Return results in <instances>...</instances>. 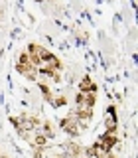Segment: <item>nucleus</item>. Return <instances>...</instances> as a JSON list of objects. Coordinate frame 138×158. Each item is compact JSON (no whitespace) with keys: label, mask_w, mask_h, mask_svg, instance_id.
Here are the masks:
<instances>
[{"label":"nucleus","mask_w":138,"mask_h":158,"mask_svg":"<svg viewBox=\"0 0 138 158\" xmlns=\"http://www.w3.org/2000/svg\"><path fill=\"white\" fill-rule=\"evenodd\" d=\"M46 154V148H36V152H34V158H43Z\"/></svg>","instance_id":"13"},{"label":"nucleus","mask_w":138,"mask_h":158,"mask_svg":"<svg viewBox=\"0 0 138 158\" xmlns=\"http://www.w3.org/2000/svg\"><path fill=\"white\" fill-rule=\"evenodd\" d=\"M65 105H67V97H65V95H57V97L51 99V107H55V109L65 107Z\"/></svg>","instance_id":"8"},{"label":"nucleus","mask_w":138,"mask_h":158,"mask_svg":"<svg viewBox=\"0 0 138 158\" xmlns=\"http://www.w3.org/2000/svg\"><path fill=\"white\" fill-rule=\"evenodd\" d=\"M42 135L47 138V140H51V138H55V131H53V125L49 121H46V123H42Z\"/></svg>","instance_id":"5"},{"label":"nucleus","mask_w":138,"mask_h":158,"mask_svg":"<svg viewBox=\"0 0 138 158\" xmlns=\"http://www.w3.org/2000/svg\"><path fill=\"white\" fill-rule=\"evenodd\" d=\"M99 142H101V146H103V150H105V152H111L112 148L118 144V138H116V135H108V132H105Z\"/></svg>","instance_id":"2"},{"label":"nucleus","mask_w":138,"mask_h":158,"mask_svg":"<svg viewBox=\"0 0 138 158\" xmlns=\"http://www.w3.org/2000/svg\"><path fill=\"white\" fill-rule=\"evenodd\" d=\"M38 87H39V91H42L43 99H46V101H49V103H51L53 95H51V91H49V87H47V85H46V83H43V81H39V83H38Z\"/></svg>","instance_id":"6"},{"label":"nucleus","mask_w":138,"mask_h":158,"mask_svg":"<svg viewBox=\"0 0 138 158\" xmlns=\"http://www.w3.org/2000/svg\"><path fill=\"white\" fill-rule=\"evenodd\" d=\"M0 158H8V156H0Z\"/></svg>","instance_id":"16"},{"label":"nucleus","mask_w":138,"mask_h":158,"mask_svg":"<svg viewBox=\"0 0 138 158\" xmlns=\"http://www.w3.org/2000/svg\"><path fill=\"white\" fill-rule=\"evenodd\" d=\"M30 63H32L34 67H42L43 65V61H42V57L38 56V53H34V56H30Z\"/></svg>","instance_id":"9"},{"label":"nucleus","mask_w":138,"mask_h":158,"mask_svg":"<svg viewBox=\"0 0 138 158\" xmlns=\"http://www.w3.org/2000/svg\"><path fill=\"white\" fill-rule=\"evenodd\" d=\"M53 158H63V154H55V156H53Z\"/></svg>","instance_id":"15"},{"label":"nucleus","mask_w":138,"mask_h":158,"mask_svg":"<svg viewBox=\"0 0 138 158\" xmlns=\"http://www.w3.org/2000/svg\"><path fill=\"white\" fill-rule=\"evenodd\" d=\"M95 103H97L95 93H85V103H83V107H85V109H93Z\"/></svg>","instance_id":"7"},{"label":"nucleus","mask_w":138,"mask_h":158,"mask_svg":"<svg viewBox=\"0 0 138 158\" xmlns=\"http://www.w3.org/2000/svg\"><path fill=\"white\" fill-rule=\"evenodd\" d=\"M38 49H39V46H38V44L30 42V44H28V49H26V53H28V56H34V53H38Z\"/></svg>","instance_id":"11"},{"label":"nucleus","mask_w":138,"mask_h":158,"mask_svg":"<svg viewBox=\"0 0 138 158\" xmlns=\"http://www.w3.org/2000/svg\"><path fill=\"white\" fill-rule=\"evenodd\" d=\"M18 63H20V65H32V63H30V56H28L26 52H24V53H20Z\"/></svg>","instance_id":"12"},{"label":"nucleus","mask_w":138,"mask_h":158,"mask_svg":"<svg viewBox=\"0 0 138 158\" xmlns=\"http://www.w3.org/2000/svg\"><path fill=\"white\" fill-rule=\"evenodd\" d=\"M59 128H61L65 135H69L71 138H75L77 135H79V121L75 118V115H67V117H63V118H59Z\"/></svg>","instance_id":"1"},{"label":"nucleus","mask_w":138,"mask_h":158,"mask_svg":"<svg viewBox=\"0 0 138 158\" xmlns=\"http://www.w3.org/2000/svg\"><path fill=\"white\" fill-rule=\"evenodd\" d=\"M83 103H85V93L77 91V95H75V105H77V109H81Z\"/></svg>","instance_id":"10"},{"label":"nucleus","mask_w":138,"mask_h":158,"mask_svg":"<svg viewBox=\"0 0 138 158\" xmlns=\"http://www.w3.org/2000/svg\"><path fill=\"white\" fill-rule=\"evenodd\" d=\"M99 158H116L112 152H107V154H103V156H99Z\"/></svg>","instance_id":"14"},{"label":"nucleus","mask_w":138,"mask_h":158,"mask_svg":"<svg viewBox=\"0 0 138 158\" xmlns=\"http://www.w3.org/2000/svg\"><path fill=\"white\" fill-rule=\"evenodd\" d=\"M79 91L81 93H97V85L93 83V79L89 75H85L81 81H79Z\"/></svg>","instance_id":"3"},{"label":"nucleus","mask_w":138,"mask_h":158,"mask_svg":"<svg viewBox=\"0 0 138 158\" xmlns=\"http://www.w3.org/2000/svg\"><path fill=\"white\" fill-rule=\"evenodd\" d=\"M30 144L34 148H47V138L42 135V132H38L36 136H32V140H30Z\"/></svg>","instance_id":"4"}]
</instances>
